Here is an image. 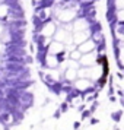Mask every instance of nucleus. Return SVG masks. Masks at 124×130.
<instances>
[{
  "label": "nucleus",
  "instance_id": "obj_1",
  "mask_svg": "<svg viewBox=\"0 0 124 130\" xmlns=\"http://www.w3.org/2000/svg\"><path fill=\"white\" fill-rule=\"evenodd\" d=\"M98 61L102 63V67H104V75H102V79H101V85H105L107 76H108V60H107V57L104 56V57L98 59Z\"/></svg>",
  "mask_w": 124,
  "mask_h": 130
}]
</instances>
